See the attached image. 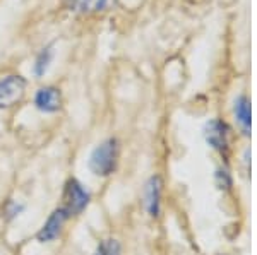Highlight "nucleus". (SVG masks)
Here are the masks:
<instances>
[{
    "label": "nucleus",
    "mask_w": 257,
    "mask_h": 255,
    "mask_svg": "<svg viewBox=\"0 0 257 255\" xmlns=\"http://www.w3.org/2000/svg\"><path fill=\"white\" fill-rule=\"evenodd\" d=\"M94 255H120V243L117 240H103Z\"/></svg>",
    "instance_id": "9b49d317"
},
{
    "label": "nucleus",
    "mask_w": 257,
    "mask_h": 255,
    "mask_svg": "<svg viewBox=\"0 0 257 255\" xmlns=\"http://www.w3.org/2000/svg\"><path fill=\"white\" fill-rule=\"evenodd\" d=\"M69 212L65 211L64 207H59L52 212V216L47 219V223L43 224V228L38 231L36 235V240L41 241V243H48V241H53L57 236L60 235L62 228H64L65 221L69 219Z\"/></svg>",
    "instance_id": "39448f33"
},
{
    "label": "nucleus",
    "mask_w": 257,
    "mask_h": 255,
    "mask_svg": "<svg viewBox=\"0 0 257 255\" xmlns=\"http://www.w3.org/2000/svg\"><path fill=\"white\" fill-rule=\"evenodd\" d=\"M35 106L40 112L45 113H55L62 108V93L60 89L47 86L41 88L35 94Z\"/></svg>",
    "instance_id": "423d86ee"
},
{
    "label": "nucleus",
    "mask_w": 257,
    "mask_h": 255,
    "mask_svg": "<svg viewBox=\"0 0 257 255\" xmlns=\"http://www.w3.org/2000/svg\"><path fill=\"white\" fill-rule=\"evenodd\" d=\"M204 137L206 142L209 144L213 149H216L218 153L226 154L228 153V137H230V129L223 120L213 118L204 125Z\"/></svg>",
    "instance_id": "20e7f679"
},
{
    "label": "nucleus",
    "mask_w": 257,
    "mask_h": 255,
    "mask_svg": "<svg viewBox=\"0 0 257 255\" xmlns=\"http://www.w3.org/2000/svg\"><path fill=\"white\" fill-rule=\"evenodd\" d=\"M113 0H64L65 7L77 14H94V12H101Z\"/></svg>",
    "instance_id": "1a4fd4ad"
},
{
    "label": "nucleus",
    "mask_w": 257,
    "mask_h": 255,
    "mask_svg": "<svg viewBox=\"0 0 257 255\" xmlns=\"http://www.w3.org/2000/svg\"><path fill=\"white\" fill-rule=\"evenodd\" d=\"M160 199H161V180L158 175L151 176L144 190V202L149 216L156 217L160 214Z\"/></svg>",
    "instance_id": "0eeeda50"
},
{
    "label": "nucleus",
    "mask_w": 257,
    "mask_h": 255,
    "mask_svg": "<svg viewBox=\"0 0 257 255\" xmlns=\"http://www.w3.org/2000/svg\"><path fill=\"white\" fill-rule=\"evenodd\" d=\"M118 163V141L106 139L89 156V170L96 176H110L117 170Z\"/></svg>",
    "instance_id": "f257e3e1"
},
{
    "label": "nucleus",
    "mask_w": 257,
    "mask_h": 255,
    "mask_svg": "<svg viewBox=\"0 0 257 255\" xmlns=\"http://www.w3.org/2000/svg\"><path fill=\"white\" fill-rule=\"evenodd\" d=\"M26 94V79L16 74L0 79V108H11L23 101Z\"/></svg>",
    "instance_id": "f03ea898"
},
{
    "label": "nucleus",
    "mask_w": 257,
    "mask_h": 255,
    "mask_svg": "<svg viewBox=\"0 0 257 255\" xmlns=\"http://www.w3.org/2000/svg\"><path fill=\"white\" fill-rule=\"evenodd\" d=\"M216 178H218V185L221 188H230L231 187V178H230V175H228L226 170H218Z\"/></svg>",
    "instance_id": "f8f14e48"
},
{
    "label": "nucleus",
    "mask_w": 257,
    "mask_h": 255,
    "mask_svg": "<svg viewBox=\"0 0 257 255\" xmlns=\"http://www.w3.org/2000/svg\"><path fill=\"white\" fill-rule=\"evenodd\" d=\"M233 115L235 120L243 130V134H250V100L247 94H238L233 101Z\"/></svg>",
    "instance_id": "6e6552de"
},
{
    "label": "nucleus",
    "mask_w": 257,
    "mask_h": 255,
    "mask_svg": "<svg viewBox=\"0 0 257 255\" xmlns=\"http://www.w3.org/2000/svg\"><path fill=\"white\" fill-rule=\"evenodd\" d=\"M89 204V194L77 180H69L64 190V205L69 216H79Z\"/></svg>",
    "instance_id": "7ed1b4c3"
},
{
    "label": "nucleus",
    "mask_w": 257,
    "mask_h": 255,
    "mask_svg": "<svg viewBox=\"0 0 257 255\" xmlns=\"http://www.w3.org/2000/svg\"><path fill=\"white\" fill-rule=\"evenodd\" d=\"M52 59H53V45H48V47H45L43 50L38 53V57H36V60H35V67H33V71H35L36 77H41L45 72L48 71Z\"/></svg>",
    "instance_id": "9d476101"
}]
</instances>
